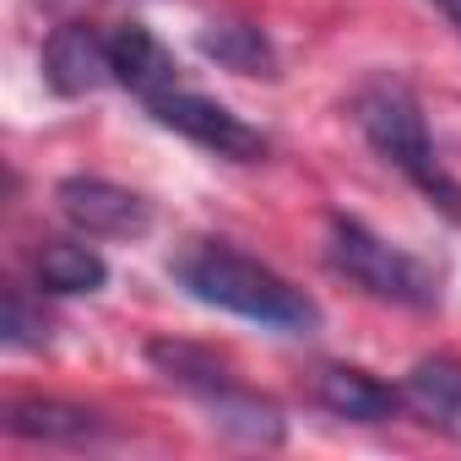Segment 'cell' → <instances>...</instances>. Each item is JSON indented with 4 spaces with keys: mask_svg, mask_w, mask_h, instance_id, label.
Masks as SVG:
<instances>
[{
    "mask_svg": "<svg viewBox=\"0 0 461 461\" xmlns=\"http://www.w3.org/2000/svg\"><path fill=\"white\" fill-rule=\"evenodd\" d=\"M434 6H439V12H445V17H450V28H456V33H461V0H434Z\"/></svg>",
    "mask_w": 461,
    "mask_h": 461,
    "instance_id": "cell-15",
    "label": "cell"
},
{
    "mask_svg": "<svg viewBox=\"0 0 461 461\" xmlns=\"http://www.w3.org/2000/svg\"><path fill=\"white\" fill-rule=\"evenodd\" d=\"M326 267L380 304H396V310H434L439 304V272L429 261L385 245L375 228H364L358 217H342V212L326 228Z\"/></svg>",
    "mask_w": 461,
    "mask_h": 461,
    "instance_id": "cell-4",
    "label": "cell"
},
{
    "mask_svg": "<svg viewBox=\"0 0 461 461\" xmlns=\"http://www.w3.org/2000/svg\"><path fill=\"white\" fill-rule=\"evenodd\" d=\"M6 434L12 439H39V445H98L109 439V418L82 407V402H55V396H17L6 402Z\"/></svg>",
    "mask_w": 461,
    "mask_h": 461,
    "instance_id": "cell-8",
    "label": "cell"
},
{
    "mask_svg": "<svg viewBox=\"0 0 461 461\" xmlns=\"http://www.w3.org/2000/svg\"><path fill=\"white\" fill-rule=\"evenodd\" d=\"M147 364H152V375H163L168 385H179L185 396H195V402L212 412V423H217L222 434H234L240 445L277 450V445L288 439L283 407H277L272 396L250 391V385L234 375V364H222L212 348L179 342V337H152V342H147Z\"/></svg>",
    "mask_w": 461,
    "mask_h": 461,
    "instance_id": "cell-2",
    "label": "cell"
},
{
    "mask_svg": "<svg viewBox=\"0 0 461 461\" xmlns=\"http://www.w3.org/2000/svg\"><path fill=\"white\" fill-rule=\"evenodd\" d=\"M33 283L55 299H77V294H98L109 283V261L82 240H44L33 250Z\"/></svg>",
    "mask_w": 461,
    "mask_h": 461,
    "instance_id": "cell-13",
    "label": "cell"
},
{
    "mask_svg": "<svg viewBox=\"0 0 461 461\" xmlns=\"http://www.w3.org/2000/svg\"><path fill=\"white\" fill-rule=\"evenodd\" d=\"M402 402L418 412V423L461 439V358H450V353L418 358L402 380Z\"/></svg>",
    "mask_w": 461,
    "mask_h": 461,
    "instance_id": "cell-11",
    "label": "cell"
},
{
    "mask_svg": "<svg viewBox=\"0 0 461 461\" xmlns=\"http://www.w3.org/2000/svg\"><path fill=\"white\" fill-rule=\"evenodd\" d=\"M39 71L55 98H87L104 82H114V55L93 23H60L39 50Z\"/></svg>",
    "mask_w": 461,
    "mask_h": 461,
    "instance_id": "cell-7",
    "label": "cell"
},
{
    "mask_svg": "<svg viewBox=\"0 0 461 461\" xmlns=\"http://www.w3.org/2000/svg\"><path fill=\"white\" fill-rule=\"evenodd\" d=\"M168 272H174V283L195 304L261 321V326L288 331V337L321 331V304L304 288H294L283 272H272L267 261H256V256H245L234 245H222V240H195Z\"/></svg>",
    "mask_w": 461,
    "mask_h": 461,
    "instance_id": "cell-1",
    "label": "cell"
},
{
    "mask_svg": "<svg viewBox=\"0 0 461 461\" xmlns=\"http://www.w3.org/2000/svg\"><path fill=\"white\" fill-rule=\"evenodd\" d=\"M55 201H60V217L87 240H141L152 228V201L98 174H66L55 185Z\"/></svg>",
    "mask_w": 461,
    "mask_h": 461,
    "instance_id": "cell-6",
    "label": "cell"
},
{
    "mask_svg": "<svg viewBox=\"0 0 461 461\" xmlns=\"http://www.w3.org/2000/svg\"><path fill=\"white\" fill-rule=\"evenodd\" d=\"M201 55L217 60L222 71H234V77H277V44L267 39V28L245 23V17H212L201 33H195Z\"/></svg>",
    "mask_w": 461,
    "mask_h": 461,
    "instance_id": "cell-12",
    "label": "cell"
},
{
    "mask_svg": "<svg viewBox=\"0 0 461 461\" xmlns=\"http://www.w3.org/2000/svg\"><path fill=\"white\" fill-rule=\"evenodd\" d=\"M315 402L348 423H391L407 407L402 385H385L380 375H369L358 364H321L315 369Z\"/></svg>",
    "mask_w": 461,
    "mask_h": 461,
    "instance_id": "cell-9",
    "label": "cell"
},
{
    "mask_svg": "<svg viewBox=\"0 0 461 461\" xmlns=\"http://www.w3.org/2000/svg\"><path fill=\"white\" fill-rule=\"evenodd\" d=\"M353 120H358L364 141H369L429 206H439L450 222H461V179L439 163L434 136H429V120H423V109H418V98H412L407 82H396V77L364 82L358 98H353Z\"/></svg>",
    "mask_w": 461,
    "mask_h": 461,
    "instance_id": "cell-3",
    "label": "cell"
},
{
    "mask_svg": "<svg viewBox=\"0 0 461 461\" xmlns=\"http://www.w3.org/2000/svg\"><path fill=\"white\" fill-rule=\"evenodd\" d=\"M147 114H152L163 131H174V136H185V141H195V147L228 158V163H261V158L272 152L267 131H256L245 114H234L228 104H217V98H206V93L168 87V93H158V98L147 104Z\"/></svg>",
    "mask_w": 461,
    "mask_h": 461,
    "instance_id": "cell-5",
    "label": "cell"
},
{
    "mask_svg": "<svg viewBox=\"0 0 461 461\" xmlns=\"http://www.w3.org/2000/svg\"><path fill=\"white\" fill-rule=\"evenodd\" d=\"M109 55H114V82L131 87L141 104H152L158 93L179 87V60H174L168 44H163L152 28H141V23H120V28L109 33Z\"/></svg>",
    "mask_w": 461,
    "mask_h": 461,
    "instance_id": "cell-10",
    "label": "cell"
},
{
    "mask_svg": "<svg viewBox=\"0 0 461 461\" xmlns=\"http://www.w3.org/2000/svg\"><path fill=\"white\" fill-rule=\"evenodd\" d=\"M50 315H44V299H33L23 283L6 288V310H0V342L6 348H44L50 342Z\"/></svg>",
    "mask_w": 461,
    "mask_h": 461,
    "instance_id": "cell-14",
    "label": "cell"
}]
</instances>
